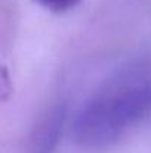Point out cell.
<instances>
[{"label": "cell", "mask_w": 151, "mask_h": 153, "mask_svg": "<svg viewBox=\"0 0 151 153\" xmlns=\"http://www.w3.org/2000/svg\"><path fill=\"white\" fill-rule=\"evenodd\" d=\"M151 113V80L132 79L96 94L76 116L73 137L85 149H105Z\"/></svg>", "instance_id": "obj_1"}, {"label": "cell", "mask_w": 151, "mask_h": 153, "mask_svg": "<svg viewBox=\"0 0 151 153\" xmlns=\"http://www.w3.org/2000/svg\"><path fill=\"white\" fill-rule=\"evenodd\" d=\"M45 9H48L53 13H67L73 10L80 0H34Z\"/></svg>", "instance_id": "obj_2"}]
</instances>
